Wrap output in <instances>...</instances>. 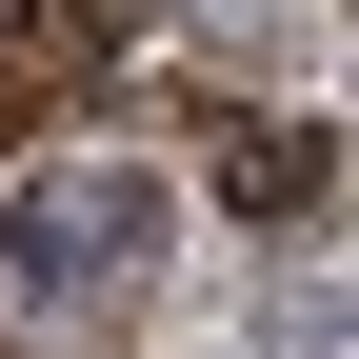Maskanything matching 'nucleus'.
<instances>
[{
	"instance_id": "1",
	"label": "nucleus",
	"mask_w": 359,
	"mask_h": 359,
	"mask_svg": "<svg viewBox=\"0 0 359 359\" xmlns=\"http://www.w3.org/2000/svg\"><path fill=\"white\" fill-rule=\"evenodd\" d=\"M140 240H160V180H100V160L40 180V200L0 219V259H20V280H100V259H140Z\"/></svg>"
},
{
	"instance_id": "2",
	"label": "nucleus",
	"mask_w": 359,
	"mask_h": 359,
	"mask_svg": "<svg viewBox=\"0 0 359 359\" xmlns=\"http://www.w3.org/2000/svg\"><path fill=\"white\" fill-rule=\"evenodd\" d=\"M219 180L280 219V200H320V180H339V140H320V120H240V140H219Z\"/></svg>"
}]
</instances>
